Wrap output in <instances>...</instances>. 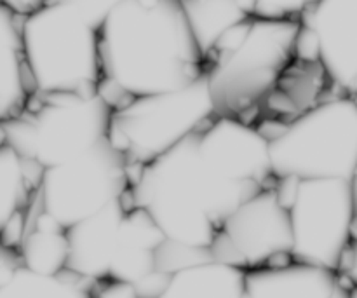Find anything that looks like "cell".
Masks as SVG:
<instances>
[{"mask_svg":"<svg viewBox=\"0 0 357 298\" xmlns=\"http://www.w3.org/2000/svg\"><path fill=\"white\" fill-rule=\"evenodd\" d=\"M132 167L105 140L82 156L42 171L40 209L66 230L112 202L129 195Z\"/></svg>","mask_w":357,"mask_h":298,"instance_id":"obj_10","label":"cell"},{"mask_svg":"<svg viewBox=\"0 0 357 298\" xmlns=\"http://www.w3.org/2000/svg\"><path fill=\"white\" fill-rule=\"evenodd\" d=\"M0 2L9 7L13 13H16L17 16H28L33 10H37L38 7L44 6L47 0H0Z\"/></svg>","mask_w":357,"mask_h":298,"instance_id":"obj_20","label":"cell"},{"mask_svg":"<svg viewBox=\"0 0 357 298\" xmlns=\"http://www.w3.org/2000/svg\"><path fill=\"white\" fill-rule=\"evenodd\" d=\"M66 271L91 286L105 281L132 285L138 295L160 297L167 274L159 255L166 237L152 216L131 199L105 206L68 230Z\"/></svg>","mask_w":357,"mask_h":298,"instance_id":"obj_4","label":"cell"},{"mask_svg":"<svg viewBox=\"0 0 357 298\" xmlns=\"http://www.w3.org/2000/svg\"><path fill=\"white\" fill-rule=\"evenodd\" d=\"M216 115L208 80L201 75L178 89L117 105L112 114L108 140L135 171L194 135Z\"/></svg>","mask_w":357,"mask_h":298,"instance_id":"obj_8","label":"cell"},{"mask_svg":"<svg viewBox=\"0 0 357 298\" xmlns=\"http://www.w3.org/2000/svg\"><path fill=\"white\" fill-rule=\"evenodd\" d=\"M347 293L340 272L295 258L246 271V297L333 298Z\"/></svg>","mask_w":357,"mask_h":298,"instance_id":"obj_13","label":"cell"},{"mask_svg":"<svg viewBox=\"0 0 357 298\" xmlns=\"http://www.w3.org/2000/svg\"><path fill=\"white\" fill-rule=\"evenodd\" d=\"M244 16L300 20L316 0H230Z\"/></svg>","mask_w":357,"mask_h":298,"instance_id":"obj_19","label":"cell"},{"mask_svg":"<svg viewBox=\"0 0 357 298\" xmlns=\"http://www.w3.org/2000/svg\"><path fill=\"white\" fill-rule=\"evenodd\" d=\"M275 178H345L357 170V101L331 94L268 135Z\"/></svg>","mask_w":357,"mask_h":298,"instance_id":"obj_7","label":"cell"},{"mask_svg":"<svg viewBox=\"0 0 357 298\" xmlns=\"http://www.w3.org/2000/svg\"><path fill=\"white\" fill-rule=\"evenodd\" d=\"M114 105L100 91L33 93L16 117L0 122L6 142L42 170L82 156L108 138Z\"/></svg>","mask_w":357,"mask_h":298,"instance_id":"obj_6","label":"cell"},{"mask_svg":"<svg viewBox=\"0 0 357 298\" xmlns=\"http://www.w3.org/2000/svg\"><path fill=\"white\" fill-rule=\"evenodd\" d=\"M100 30L101 23L70 0H47L23 16L24 61L35 93L98 91Z\"/></svg>","mask_w":357,"mask_h":298,"instance_id":"obj_5","label":"cell"},{"mask_svg":"<svg viewBox=\"0 0 357 298\" xmlns=\"http://www.w3.org/2000/svg\"><path fill=\"white\" fill-rule=\"evenodd\" d=\"M181 3L204 56L230 27L250 17L230 0H183Z\"/></svg>","mask_w":357,"mask_h":298,"instance_id":"obj_18","label":"cell"},{"mask_svg":"<svg viewBox=\"0 0 357 298\" xmlns=\"http://www.w3.org/2000/svg\"><path fill=\"white\" fill-rule=\"evenodd\" d=\"M291 246L288 208L279 194L275 178L223 222L209 253L213 258L230 262L248 271L293 258Z\"/></svg>","mask_w":357,"mask_h":298,"instance_id":"obj_11","label":"cell"},{"mask_svg":"<svg viewBox=\"0 0 357 298\" xmlns=\"http://www.w3.org/2000/svg\"><path fill=\"white\" fill-rule=\"evenodd\" d=\"M274 180L268 136L253 122L216 115L132 171L129 199L152 216L167 243L209 251L223 222Z\"/></svg>","mask_w":357,"mask_h":298,"instance_id":"obj_1","label":"cell"},{"mask_svg":"<svg viewBox=\"0 0 357 298\" xmlns=\"http://www.w3.org/2000/svg\"><path fill=\"white\" fill-rule=\"evenodd\" d=\"M160 297L239 298L246 297V269L220 258H204L171 272Z\"/></svg>","mask_w":357,"mask_h":298,"instance_id":"obj_15","label":"cell"},{"mask_svg":"<svg viewBox=\"0 0 357 298\" xmlns=\"http://www.w3.org/2000/svg\"><path fill=\"white\" fill-rule=\"evenodd\" d=\"M178 2H183V0H178Z\"/></svg>","mask_w":357,"mask_h":298,"instance_id":"obj_21","label":"cell"},{"mask_svg":"<svg viewBox=\"0 0 357 298\" xmlns=\"http://www.w3.org/2000/svg\"><path fill=\"white\" fill-rule=\"evenodd\" d=\"M291 223V257L340 271L354 237L356 202L345 178H278Z\"/></svg>","mask_w":357,"mask_h":298,"instance_id":"obj_9","label":"cell"},{"mask_svg":"<svg viewBox=\"0 0 357 298\" xmlns=\"http://www.w3.org/2000/svg\"><path fill=\"white\" fill-rule=\"evenodd\" d=\"M21 20L0 2V122L21 114L35 93L24 61Z\"/></svg>","mask_w":357,"mask_h":298,"instance_id":"obj_14","label":"cell"},{"mask_svg":"<svg viewBox=\"0 0 357 298\" xmlns=\"http://www.w3.org/2000/svg\"><path fill=\"white\" fill-rule=\"evenodd\" d=\"M42 171L37 163L21 157L7 142L0 147V230L20 209H28Z\"/></svg>","mask_w":357,"mask_h":298,"instance_id":"obj_16","label":"cell"},{"mask_svg":"<svg viewBox=\"0 0 357 298\" xmlns=\"http://www.w3.org/2000/svg\"><path fill=\"white\" fill-rule=\"evenodd\" d=\"M298 54L319 63L338 93L357 94V0H316L300 16Z\"/></svg>","mask_w":357,"mask_h":298,"instance_id":"obj_12","label":"cell"},{"mask_svg":"<svg viewBox=\"0 0 357 298\" xmlns=\"http://www.w3.org/2000/svg\"><path fill=\"white\" fill-rule=\"evenodd\" d=\"M93 295V286L70 271L44 274L26 265H17L0 297L7 298H80Z\"/></svg>","mask_w":357,"mask_h":298,"instance_id":"obj_17","label":"cell"},{"mask_svg":"<svg viewBox=\"0 0 357 298\" xmlns=\"http://www.w3.org/2000/svg\"><path fill=\"white\" fill-rule=\"evenodd\" d=\"M100 61L98 91L114 108L204 75V54L178 0H122L101 24Z\"/></svg>","mask_w":357,"mask_h":298,"instance_id":"obj_2","label":"cell"},{"mask_svg":"<svg viewBox=\"0 0 357 298\" xmlns=\"http://www.w3.org/2000/svg\"><path fill=\"white\" fill-rule=\"evenodd\" d=\"M300 20L244 17L204 56L218 115L255 122L258 110L298 56Z\"/></svg>","mask_w":357,"mask_h":298,"instance_id":"obj_3","label":"cell"}]
</instances>
